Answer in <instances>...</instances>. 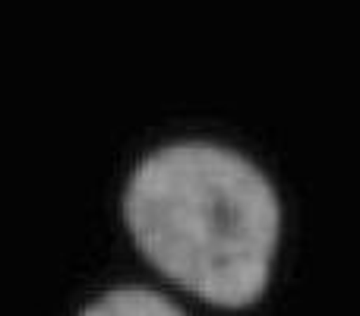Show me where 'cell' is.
<instances>
[{"label":"cell","mask_w":360,"mask_h":316,"mask_svg":"<svg viewBox=\"0 0 360 316\" xmlns=\"http://www.w3.org/2000/svg\"><path fill=\"white\" fill-rule=\"evenodd\" d=\"M124 218L139 253L196 298L243 310L262 298L281 234V203L240 152L174 143L133 171Z\"/></svg>","instance_id":"cell-1"},{"label":"cell","mask_w":360,"mask_h":316,"mask_svg":"<svg viewBox=\"0 0 360 316\" xmlns=\"http://www.w3.org/2000/svg\"><path fill=\"white\" fill-rule=\"evenodd\" d=\"M82 316H186V313L174 301H168L165 294L152 291V288L127 285V288H114L95 304H89Z\"/></svg>","instance_id":"cell-2"}]
</instances>
